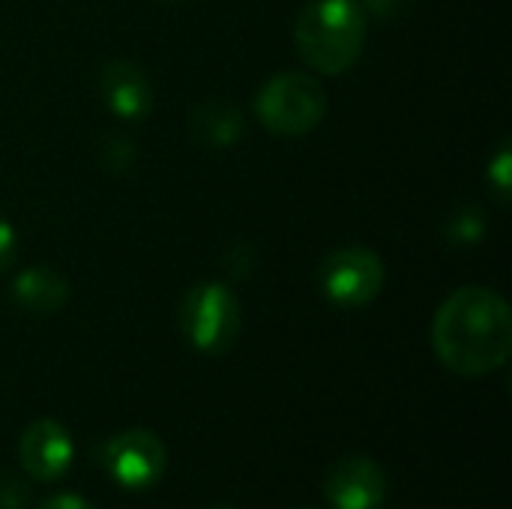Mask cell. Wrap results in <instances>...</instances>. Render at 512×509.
I'll return each instance as SVG.
<instances>
[{"label": "cell", "mask_w": 512, "mask_h": 509, "mask_svg": "<svg viewBox=\"0 0 512 509\" xmlns=\"http://www.w3.org/2000/svg\"><path fill=\"white\" fill-rule=\"evenodd\" d=\"M27 504V486L12 474H0V509H27Z\"/></svg>", "instance_id": "13"}, {"label": "cell", "mask_w": 512, "mask_h": 509, "mask_svg": "<svg viewBox=\"0 0 512 509\" xmlns=\"http://www.w3.org/2000/svg\"><path fill=\"white\" fill-rule=\"evenodd\" d=\"M162 3H183V0H162Z\"/></svg>", "instance_id": "18"}, {"label": "cell", "mask_w": 512, "mask_h": 509, "mask_svg": "<svg viewBox=\"0 0 512 509\" xmlns=\"http://www.w3.org/2000/svg\"><path fill=\"white\" fill-rule=\"evenodd\" d=\"M387 270L378 252L366 246H339L318 264L321 294L339 309H363L384 291Z\"/></svg>", "instance_id": "5"}, {"label": "cell", "mask_w": 512, "mask_h": 509, "mask_svg": "<svg viewBox=\"0 0 512 509\" xmlns=\"http://www.w3.org/2000/svg\"><path fill=\"white\" fill-rule=\"evenodd\" d=\"M213 509H234V507H213Z\"/></svg>", "instance_id": "19"}, {"label": "cell", "mask_w": 512, "mask_h": 509, "mask_svg": "<svg viewBox=\"0 0 512 509\" xmlns=\"http://www.w3.org/2000/svg\"><path fill=\"white\" fill-rule=\"evenodd\" d=\"M483 234H486V222H483V213L477 207L459 210L447 225V237L453 246H474L483 240Z\"/></svg>", "instance_id": "12"}, {"label": "cell", "mask_w": 512, "mask_h": 509, "mask_svg": "<svg viewBox=\"0 0 512 509\" xmlns=\"http://www.w3.org/2000/svg\"><path fill=\"white\" fill-rule=\"evenodd\" d=\"M510 168H512V156L507 147H501V153L489 162V180L495 183V192L507 201V192H510Z\"/></svg>", "instance_id": "14"}, {"label": "cell", "mask_w": 512, "mask_h": 509, "mask_svg": "<svg viewBox=\"0 0 512 509\" xmlns=\"http://www.w3.org/2000/svg\"><path fill=\"white\" fill-rule=\"evenodd\" d=\"M189 135L207 150H228L243 135V111L228 99H204L189 114Z\"/></svg>", "instance_id": "11"}, {"label": "cell", "mask_w": 512, "mask_h": 509, "mask_svg": "<svg viewBox=\"0 0 512 509\" xmlns=\"http://www.w3.org/2000/svg\"><path fill=\"white\" fill-rule=\"evenodd\" d=\"M12 300L27 315L48 318V315H57L66 306L69 282H66V276L60 270H54L48 264H36V267L21 270L12 279Z\"/></svg>", "instance_id": "10"}, {"label": "cell", "mask_w": 512, "mask_h": 509, "mask_svg": "<svg viewBox=\"0 0 512 509\" xmlns=\"http://www.w3.org/2000/svg\"><path fill=\"white\" fill-rule=\"evenodd\" d=\"M255 117L264 129L297 138L318 129L327 117V90L324 84L297 69H285L264 81L255 96Z\"/></svg>", "instance_id": "3"}, {"label": "cell", "mask_w": 512, "mask_h": 509, "mask_svg": "<svg viewBox=\"0 0 512 509\" xmlns=\"http://www.w3.org/2000/svg\"><path fill=\"white\" fill-rule=\"evenodd\" d=\"M102 465L117 486L129 492H144L162 480L168 453L153 432L126 429L102 447Z\"/></svg>", "instance_id": "6"}, {"label": "cell", "mask_w": 512, "mask_h": 509, "mask_svg": "<svg viewBox=\"0 0 512 509\" xmlns=\"http://www.w3.org/2000/svg\"><path fill=\"white\" fill-rule=\"evenodd\" d=\"M180 333L183 339L207 357H219L234 348L240 327H243V312L234 297V291L222 282H201L186 291L180 300Z\"/></svg>", "instance_id": "4"}, {"label": "cell", "mask_w": 512, "mask_h": 509, "mask_svg": "<svg viewBox=\"0 0 512 509\" xmlns=\"http://www.w3.org/2000/svg\"><path fill=\"white\" fill-rule=\"evenodd\" d=\"M324 495L333 509H381L387 501V474L369 456H348L330 468Z\"/></svg>", "instance_id": "7"}, {"label": "cell", "mask_w": 512, "mask_h": 509, "mask_svg": "<svg viewBox=\"0 0 512 509\" xmlns=\"http://www.w3.org/2000/svg\"><path fill=\"white\" fill-rule=\"evenodd\" d=\"M363 15H375V18H390L402 9V0H354Z\"/></svg>", "instance_id": "16"}, {"label": "cell", "mask_w": 512, "mask_h": 509, "mask_svg": "<svg viewBox=\"0 0 512 509\" xmlns=\"http://www.w3.org/2000/svg\"><path fill=\"white\" fill-rule=\"evenodd\" d=\"M366 15L354 0H309L294 21L300 60L318 75L348 72L366 45Z\"/></svg>", "instance_id": "2"}, {"label": "cell", "mask_w": 512, "mask_h": 509, "mask_svg": "<svg viewBox=\"0 0 512 509\" xmlns=\"http://www.w3.org/2000/svg\"><path fill=\"white\" fill-rule=\"evenodd\" d=\"M18 456H21V468L33 480L51 483V480L63 477L66 468L72 465V438L57 420L42 417L24 429Z\"/></svg>", "instance_id": "8"}, {"label": "cell", "mask_w": 512, "mask_h": 509, "mask_svg": "<svg viewBox=\"0 0 512 509\" xmlns=\"http://www.w3.org/2000/svg\"><path fill=\"white\" fill-rule=\"evenodd\" d=\"M99 93L108 111L120 120H144L153 108V84L138 63L111 60L99 72Z\"/></svg>", "instance_id": "9"}, {"label": "cell", "mask_w": 512, "mask_h": 509, "mask_svg": "<svg viewBox=\"0 0 512 509\" xmlns=\"http://www.w3.org/2000/svg\"><path fill=\"white\" fill-rule=\"evenodd\" d=\"M432 348L453 375L483 378L498 372L512 351L510 303L483 285L456 288L435 312Z\"/></svg>", "instance_id": "1"}, {"label": "cell", "mask_w": 512, "mask_h": 509, "mask_svg": "<svg viewBox=\"0 0 512 509\" xmlns=\"http://www.w3.org/2000/svg\"><path fill=\"white\" fill-rule=\"evenodd\" d=\"M18 258V237L15 228L0 216V273H6Z\"/></svg>", "instance_id": "15"}, {"label": "cell", "mask_w": 512, "mask_h": 509, "mask_svg": "<svg viewBox=\"0 0 512 509\" xmlns=\"http://www.w3.org/2000/svg\"><path fill=\"white\" fill-rule=\"evenodd\" d=\"M36 509H96V507H93L90 501H84V498L72 495V492H63V495H54V498L42 501Z\"/></svg>", "instance_id": "17"}]
</instances>
